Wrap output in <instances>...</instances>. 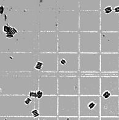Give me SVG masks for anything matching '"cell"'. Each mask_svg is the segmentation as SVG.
<instances>
[{
	"mask_svg": "<svg viewBox=\"0 0 119 120\" xmlns=\"http://www.w3.org/2000/svg\"><path fill=\"white\" fill-rule=\"evenodd\" d=\"M80 74H98L101 73V54L79 53Z\"/></svg>",
	"mask_w": 119,
	"mask_h": 120,
	"instance_id": "cell-14",
	"label": "cell"
},
{
	"mask_svg": "<svg viewBox=\"0 0 119 120\" xmlns=\"http://www.w3.org/2000/svg\"><path fill=\"white\" fill-rule=\"evenodd\" d=\"M41 75L38 71L0 74V95H28L31 91H37Z\"/></svg>",
	"mask_w": 119,
	"mask_h": 120,
	"instance_id": "cell-1",
	"label": "cell"
},
{
	"mask_svg": "<svg viewBox=\"0 0 119 120\" xmlns=\"http://www.w3.org/2000/svg\"><path fill=\"white\" fill-rule=\"evenodd\" d=\"M105 91H109L114 96H119V76H101V95Z\"/></svg>",
	"mask_w": 119,
	"mask_h": 120,
	"instance_id": "cell-26",
	"label": "cell"
},
{
	"mask_svg": "<svg viewBox=\"0 0 119 120\" xmlns=\"http://www.w3.org/2000/svg\"><path fill=\"white\" fill-rule=\"evenodd\" d=\"M58 116L79 117V96L58 95Z\"/></svg>",
	"mask_w": 119,
	"mask_h": 120,
	"instance_id": "cell-10",
	"label": "cell"
},
{
	"mask_svg": "<svg viewBox=\"0 0 119 120\" xmlns=\"http://www.w3.org/2000/svg\"><path fill=\"white\" fill-rule=\"evenodd\" d=\"M79 95L101 96V76L80 74Z\"/></svg>",
	"mask_w": 119,
	"mask_h": 120,
	"instance_id": "cell-15",
	"label": "cell"
},
{
	"mask_svg": "<svg viewBox=\"0 0 119 120\" xmlns=\"http://www.w3.org/2000/svg\"><path fill=\"white\" fill-rule=\"evenodd\" d=\"M58 73H42L38 79V90L44 95L58 96Z\"/></svg>",
	"mask_w": 119,
	"mask_h": 120,
	"instance_id": "cell-17",
	"label": "cell"
},
{
	"mask_svg": "<svg viewBox=\"0 0 119 120\" xmlns=\"http://www.w3.org/2000/svg\"><path fill=\"white\" fill-rule=\"evenodd\" d=\"M39 9L40 11L46 9L59 11L57 1L55 0H39Z\"/></svg>",
	"mask_w": 119,
	"mask_h": 120,
	"instance_id": "cell-29",
	"label": "cell"
},
{
	"mask_svg": "<svg viewBox=\"0 0 119 120\" xmlns=\"http://www.w3.org/2000/svg\"><path fill=\"white\" fill-rule=\"evenodd\" d=\"M43 63L41 61L38 60L36 63V65L34 67V70L36 71H38L39 72L41 73V70L43 69Z\"/></svg>",
	"mask_w": 119,
	"mask_h": 120,
	"instance_id": "cell-33",
	"label": "cell"
},
{
	"mask_svg": "<svg viewBox=\"0 0 119 120\" xmlns=\"http://www.w3.org/2000/svg\"><path fill=\"white\" fill-rule=\"evenodd\" d=\"M34 120H58L57 117H42L39 116L37 118H34Z\"/></svg>",
	"mask_w": 119,
	"mask_h": 120,
	"instance_id": "cell-34",
	"label": "cell"
},
{
	"mask_svg": "<svg viewBox=\"0 0 119 120\" xmlns=\"http://www.w3.org/2000/svg\"><path fill=\"white\" fill-rule=\"evenodd\" d=\"M12 29V26L8 23H6L3 26H1V32L4 33H7L11 31Z\"/></svg>",
	"mask_w": 119,
	"mask_h": 120,
	"instance_id": "cell-32",
	"label": "cell"
},
{
	"mask_svg": "<svg viewBox=\"0 0 119 120\" xmlns=\"http://www.w3.org/2000/svg\"><path fill=\"white\" fill-rule=\"evenodd\" d=\"M5 12V8L4 6L0 5V15H3Z\"/></svg>",
	"mask_w": 119,
	"mask_h": 120,
	"instance_id": "cell-43",
	"label": "cell"
},
{
	"mask_svg": "<svg viewBox=\"0 0 119 120\" xmlns=\"http://www.w3.org/2000/svg\"><path fill=\"white\" fill-rule=\"evenodd\" d=\"M58 107V95H44L39 100L40 116L57 117Z\"/></svg>",
	"mask_w": 119,
	"mask_h": 120,
	"instance_id": "cell-19",
	"label": "cell"
},
{
	"mask_svg": "<svg viewBox=\"0 0 119 120\" xmlns=\"http://www.w3.org/2000/svg\"><path fill=\"white\" fill-rule=\"evenodd\" d=\"M58 33L39 32L38 33L39 53H58Z\"/></svg>",
	"mask_w": 119,
	"mask_h": 120,
	"instance_id": "cell-18",
	"label": "cell"
},
{
	"mask_svg": "<svg viewBox=\"0 0 119 120\" xmlns=\"http://www.w3.org/2000/svg\"><path fill=\"white\" fill-rule=\"evenodd\" d=\"M80 53L101 54V32H79Z\"/></svg>",
	"mask_w": 119,
	"mask_h": 120,
	"instance_id": "cell-11",
	"label": "cell"
},
{
	"mask_svg": "<svg viewBox=\"0 0 119 120\" xmlns=\"http://www.w3.org/2000/svg\"><path fill=\"white\" fill-rule=\"evenodd\" d=\"M43 96H44V94L41 90H38L36 91V99H38V100H40Z\"/></svg>",
	"mask_w": 119,
	"mask_h": 120,
	"instance_id": "cell-41",
	"label": "cell"
},
{
	"mask_svg": "<svg viewBox=\"0 0 119 120\" xmlns=\"http://www.w3.org/2000/svg\"><path fill=\"white\" fill-rule=\"evenodd\" d=\"M114 12H115L116 14H119V6L116 7L114 9Z\"/></svg>",
	"mask_w": 119,
	"mask_h": 120,
	"instance_id": "cell-44",
	"label": "cell"
},
{
	"mask_svg": "<svg viewBox=\"0 0 119 120\" xmlns=\"http://www.w3.org/2000/svg\"><path fill=\"white\" fill-rule=\"evenodd\" d=\"M101 32H119V14L101 11Z\"/></svg>",
	"mask_w": 119,
	"mask_h": 120,
	"instance_id": "cell-24",
	"label": "cell"
},
{
	"mask_svg": "<svg viewBox=\"0 0 119 120\" xmlns=\"http://www.w3.org/2000/svg\"><path fill=\"white\" fill-rule=\"evenodd\" d=\"M101 96L102 97H103L104 99H108V98H109L110 97H111L112 95H111V94L109 92V91H105V92H104L103 94H101Z\"/></svg>",
	"mask_w": 119,
	"mask_h": 120,
	"instance_id": "cell-39",
	"label": "cell"
},
{
	"mask_svg": "<svg viewBox=\"0 0 119 120\" xmlns=\"http://www.w3.org/2000/svg\"><path fill=\"white\" fill-rule=\"evenodd\" d=\"M80 75L58 73V95L79 96Z\"/></svg>",
	"mask_w": 119,
	"mask_h": 120,
	"instance_id": "cell-12",
	"label": "cell"
},
{
	"mask_svg": "<svg viewBox=\"0 0 119 120\" xmlns=\"http://www.w3.org/2000/svg\"><path fill=\"white\" fill-rule=\"evenodd\" d=\"M34 109V99L28 95H0V116H32Z\"/></svg>",
	"mask_w": 119,
	"mask_h": 120,
	"instance_id": "cell-4",
	"label": "cell"
},
{
	"mask_svg": "<svg viewBox=\"0 0 119 120\" xmlns=\"http://www.w3.org/2000/svg\"><path fill=\"white\" fill-rule=\"evenodd\" d=\"M0 5L18 11H40L39 0H1Z\"/></svg>",
	"mask_w": 119,
	"mask_h": 120,
	"instance_id": "cell-21",
	"label": "cell"
},
{
	"mask_svg": "<svg viewBox=\"0 0 119 120\" xmlns=\"http://www.w3.org/2000/svg\"><path fill=\"white\" fill-rule=\"evenodd\" d=\"M39 33L34 31H18L11 39H7L3 33H0V52L1 53H39Z\"/></svg>",
	"mask_w": 119,
	"mask_h": 120,
	"instance_id": "cell-3",
	"label": "cell"
},
{
	"mask_svg": "<svg viewBox=\"0 0 119 120\" xmlns=\"http://www.w3.org/2000/svg\"><path fill=\"white\" fill-rule=\"evenodd\" d=\"M58 120H79V117H59L58 116Z\"/></svg>",
	"mask_w": 119,
	"mask_h": 120,
	"instance_id": "cell-35",
	"label": "cell"
},
{
	"mask_svg": "<svg viewBox=\"0 0 119 120\" xmlns=\"http://www.w3.org/2000/svg\"><path fill=\"white\" fill-rule=\"evenodd\" d=\"M79 117H101V96L79 95Z\"/></svg>",
	"mask_w": 119,
	"mask_h": 120,
	"instance_id": "cell-6",
	"label": "cell"
},
{
	"mask_svg": "<svg viewBox=\"0 0 119 120\" xmlns=\"http://www.w3.org/2000/svg\"><path fill=\"white\" fill-rule=\"evenodd\" d=\"M57 3L59 11H80L79 0H58Z\"/></svg>",
	"mask_w": 119,
	"mask_h": 120,
	"instance_id": "cell-28",
	"label": "cell"
},
{
	"mask_svg": "<svg viewBox=\"0 0 119 120\" xmlns=\"http://www.w3.org/2000/svg\"><path fill=\"white\" fill-rule=\"evenodd\" d=\"M58 10L46 9L39 12V32H58Z\"/></svg>",
	"mask_w": 119,
	"mask_h": 120,
	"instance_id": "cell-16",
	"label": "cell"
},
{
	"mask_svg": "<svg viewBox=\"0 0 119 120\" xmlns=\"http://www.w3.org/2000/svg\"><path fill=\"white\" fill-rule=\"evenodd\" d=\"M0 120H34L32 116H0Z\"/></svg>",
	"mask_w": 119,
	"mask_h": 120,
	"instance_id": "cell-31",
	"label": "cell"
},
{
	"mask_svg": "<svg viewBox=\"0 0 119 120\" xmlns=\"http://www.w3.org/2000/svg\"><path fill=\"white\" fill-rule=\"evenodd\" d=\"M101 120H119V117H100Z\"/></svg>",
	"mask_w": 119,
	"mask_h": 120,
	"instance_id": "cell-40",
	"label": "cell"
},
{
	"mask_svg": "<svg viewBox=\"0 0 119 120\" xmlns=\"http://www.w3.org/2000/svg\"><path fill=\"white\" fill-rule=\"evenodd\" d=\"M79 32H58V53H80Z\"/></svg>",
	"mask_w": 119,
	"mask_h": 120,
	"instance_id": "cell-9",
	"label": "cell"
},
{
	"mask_svg": "<svg viewBox=\"0 0 119 120\" xmlns=\"http://www.w3.org/2000/svg\"><path fill=\"white\" fill-rule=\"evenodd\" d=\"M101 53H119V32H101Z\"/></svg>",
	"mask_w": 119,
	"mask_h": 120,
	"instance_id": "cell-20",
	"label": "cell"
},
{
	"mask_svg": "<svg viewBox=\"0 0 119 120\" xmlns=\"http://www.w3.org/2000/svg\"><path fill=\"white\" fill-rule=\"evenodd\" d=\"M38 60L43 63L41 73H58V53H39Z\"/></svg>",
	"mask_w": 119,
	"mask_h": 120,
	"instance_id": "cell-25",
	"label": "cell"
},
{
	"mask_svg": "<svg viewBox=\"0 0 119 120\" xmlns=\"http://www.w3.org/2000/svg\"><path fill=\"white\" fill-rule=\"evenodd\" d=\"M39 53H0V73H20L36 71L34 67Z\"/></svg>",
	"mask_w": 119,
	"mask_h": 120,
	"instance_id": "cell-2",
	"label": "cell"
},
{
	"mask_svg": "<svg viewBox=\"0 0 119 120\" xmlns=\"http://www.w3.org/2000/svg\"><path fill=\"white\" fill-rule=\"evenodd\" d=\"M79 120H101L100 117H79Z\"/></svg>",
	"mask_w": 119,
	"mask_h": 120,
	"instance_id": "cell-36",
	"label": "cell"
},
{
	"mask_svg": "<svg viewBox=\"0 0 119 120\" xmlns=\"http://www.w3.org/2000/svg\"><path fill=\"white\" fill-rule=\"evenodd\" d=\"M101 117H119V96L107 99L101 96Z\"/></svg>",
	"mask_w": 119,
	"mask_h": 120,
	"instance_id": "cell-22",
	"label": "cell"
},
{
	"mask_svg": "<svg viewBox=\"0 0 119 120\" xmlns=\"http://www.w3.org/2000/svg\"><path fill=\"white\" fill-rule=\"evenodd\" d=\"M32 116L34 118H37L38 117L40 116V115H39V112L38 109H34V110L32 111Z\"/></svg>",
	"mask_w": 119,
	"mask_h": 120,
	"instance_id": "cell-37",
	"label": "cell"
},
{
	"mask_svg": "<svg viewBox=\"0 0 119 120\" xmlns=\"http://www.w3.org/2000/svg\"><path fill=\"white\" fill-rule=\"evenodd\" d=\"M101 73H119V53L103 54L101 53Z\"/></svg>",
	"mask_w": 119,
	"mask_h": 120,
	"instance_id": "cell-23",
	"label": "cell"
},
{
	"mask_svg": "<svg viewBox=\"0 0 119 120\" xmlns=\"http://www.w3.org/2000/svg\"><path fill=\"white\" fill-rule=\"evenodd\" d=\"M80 11H59L58 14V32H79Z\"/></svg>",
	"mask_w": 119,
	"mask_h": 120,
	"instance_id": "cell-7",
	"label": "cell"
},
{
	"mask_svg": "<svg viewBox=\"0 0 119 120\" xmlns=\"http://www.w3.org/2000/svg\"><path fill=\"white\" fill-rule=\"evenodd\" d=\"M28 96L32 99H36V91H31L28 94Z\"/></svg>",
	"mask_w": 119,
	"mask_h": 120,
	"instance_id": "cell-42",
	"label": "cell"
},
{
	"mask_svg": "<svg viewBox=\"0 0 119 120\" xmlns=\"http://www.w3.org/2000/svg\"><path fill=\"white\" fill-rule=\"evenodd\" d=\"M103 11L106 14H111L114 11V9L111 7H107V8H105L103 11Z\"/></svg>",
	"mask_w": 119,
	"mask_h": 120,
	"instance_id": "cell-38",
	"label": "cell"
},
{
	"mask_svg": "<svg viewBox=\"0 0 119 120\" xmlns=\"http://www.w3.org/2000/svg\"><path fill=\"white\" fill-rule=\"evenodd\" d=\"M58 73L80 74L79 54L58 53Z\"/></svg>",
	"mask_w": 119,
	"mask_h": 120,
	"instance_id": "cell-8",
	"label": "cell"
},
{
	"mask_svg": "<svg viewBox=\"0 0 119 120\" xmlns=\"http://www.w3.org/2000/svg\"><path fill=\"white\" fill-rule=\"evenodd\" d=\"M80 11H101L100 0H79Z\"/></svg>",
	"mask_w": 119,
	"mask_h": 120,
	"instance_id": "cell-27",
	"label": "cell"
},
{
	"mask_svg": "<svg viewBox=\"0 0 119 120\" xmlns=\"http://www.w3.org/2000/svg\"><path fill=\"white\" fill-rule=\"evenodd\" d=\"M39 12L40 11H18L5 8L7 15L6 23L18 31L39 32Z\"/></svg>",
	"mask_w": 119,
	"mask_h": 120,
	"instance_id": "cell-5",
	"label": "cell"
},
{
	"mask_svg": "<svg viewBox=\"0 0 119 120\" xmlns=\"http://www.w3.org/2000/svg\"><path fill=\"white\" fill-rule=\"evenodd\" d=\"M119 6V0H101V11L107 7H111L114 9L116 7Z\"/></svg>",
	"mask_w": 119,
	"mask_h": 120,
	"instance_id": "cell-30",
	"label": "cell"
},
{
	"mask_svg": "<svg viewBox=\"0 0 119 120\" xmlns=\"http://www.w3.org/2000/svg\"><path fill=\"white\" fill-rule=\"evenodd\" d=\"M79 32H101V11H80Z\"/></svg>",
	"mask_w": 119,
	"mask_h": 120,
	"instance_id": "cell-13",
	"label": "cell"
}]
</instances>
